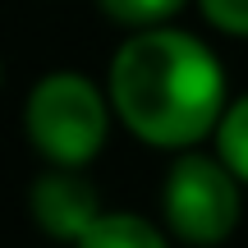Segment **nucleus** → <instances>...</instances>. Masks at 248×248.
I'll list each match as a JSON object with an SVG mask.
<instances>
[{
  "label": "nucleus",
  "instance_id": "obj_5",
  "mask_svg": "<svg viewBox=\"0 0 248 248\" xmlns=\"http://www.w3.org/2000/svg\"><path fill=\"white\" fill-rule=\"evenodd\" d=\"M74 248H170V230L142 212H110L92 225Z\"/></svg>",
  "mask_w": 248,
  "mask_h": 248
},
{
  "label": "nucleus",
  "instance_id": "obj_2",
  "mask_svg": "<svg viewBox=\"0 0 248 248\" xmlns=\"http://www.w3.org/2000/svg\"><path fill=\"white\" fill-rule=\"evenodd\" d=\"M110 124H115V106H110L106 83L78 69H51L28 88L23 133L28 147L42 156V166L88 170L106 152Z\"/></svg>",
  "mask_w": 248,
  "mask_h": 248
},
{
  "label": "nucleus",
  "instance_id": "obj_1",
  "mask_svg": "<svg viewBox=\"0 0 248 248\" xmlns=\"http://www.w3.org/2000/svg\"><path fill=\"white\" fill-rule=\"evenodd\" d=\"M106 92L129 138L152 152H188L212 142L230 106V78L212 42L188 28H142L110 51Z\"/></svg>",
  "mask_w": 248,
  "mask_h": 248
},
{
  "label": "nucleus",
  "instance_id": "obj_8",
  "mask_svg": "<svg viewBox=\"0 0 248 248\" xmlns=\"http://www.w3.org/2000/svg\"><path fill=\"white\" fill-rule=\"evenodd\" d=\"M207 28H216L221 37L248 42V0H193Z\"/></svg>",
  "mask_w": 248,
  "mask_h": 248
},
{
  "label": "nucleus",
  "instance_id": "obj_4",
  "mask_svg": "<svg viewBox=\"0 0 248 248\" xmlns=\"http://www.w3.org/2000/svg\"><path fill=\"white\" fill-rule=\"evenodd\" d=\"M28 216L51 244L74 248L106 216V202H101V188L88 179V170L42 166L37 179L28 184Z\"/></svg>",
  "mask_w": 248,
  "mask_h": 248
},
{
  "label": "nucleus",
  "instance_id": "obj_6",
  "mask_svg": "<svg viewBox=\"0 0 248 248\" xmlns=\"http://www.w3.org/2000/svg\"><path fill=\"white\" fill-rule=\"evenodd\" d=\"M212 152L248 188V92L230 97V106H225V115H221V124H216V133H212Z\"/></svg>",
  "mask_w": 248,
  "mask_h": 248
},
{
  "label": "nucleus",
  "instance_id": "obj_7",
  "mask_svg": "<svg viewBox=\"0 0 248 248\" xmlns=\"http://www.w3.org/2000/svg\"><path fill=\"white\" fill-rule=\"evenodd\" d=\"M193 0H97V9L124 32H142V28H166L175 23Z\"/></svg>",
  "mask_w": 248,
  "mask_h": 248
},
{
  "label": "nucleus",
  "instance_id": "obj_3",
  "mask_svg": "<svg viewBox=\"0 0 248 248\" xmlns=\"http://www.w3.org/2000/svg\"><path fill=\"white\" fill-rule=\"evenodd\" d=\"M244 179L216 152L188 147L170 156L161 179V225L184 248H221L239 230Z\"/></svg>",
  "mask_w": 248,
  "mask_h": 248
},
{
  "label": "nucleus",
  "instance_id": "obj_9",
  "mask_svg": "<svg viewBox=\"0 0 248 248\" xmlns=\"http://www.w3.org/2000/svg\"><path fill=\"white\" fill-rule=\"evenodd\" d=\"M0 88H5V60H0Z\"/></svg>",
  "mask_w": 248,
  "mask_h": 248
}]
</instances>
